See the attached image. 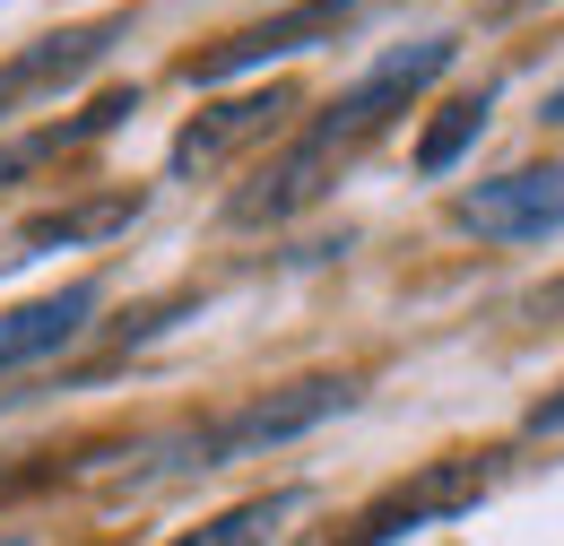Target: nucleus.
<instances>
[{
  "instance_id": "obj_10",
  "label": "nucleus",
  "mask_w": 564,
  "mask_h": 546,
  "mask_svg": "<svg viewBox=\"0 0 564 546\" xmlns=\"http://www.w3.org/2000/svg\"><path fill=\"white\" fill-rule=\"evenodd\" d=\"M313 494L304 485H270V494H252V503H235V512H217V521H200V529H183L174 546H270L304 512Z\"/></svg>"
},
{
  "instance_id": "obj_2",
  "label": "nucleus",
  "mask_w": 564,
  "mask_h": 546,
  "mask_svg": "<svg viewBox=\"0 0 564 546\" xmlns=\"http://www.w3.org/2000/svg\"><path fill=\"white\" fill-rule=\"evenodd\" d=\"M356 400L348 373H304V382H286V391H261V400H243V408H226L217 425H192L183 443H156L165 451V469H226V460H252V451H279L295 434H313L322 416H339Z\"/></svg>"
},
{
  "instance_id": "obj_9",
  "label": "nucleus",
  "mask_w": 564,
  "mask_h": 546,
  "mask_svg": "<svg viewBox=\"0 0 564 546\" xmlns=\"http://www.w3.org/2000/svg\"><path fill=\"white\" fill-rule=\"evenodd\" d=\"M140 192H113V200H87V208H53V217H26L18 226V252L9 261H44L53 243H96V234H122L131 217H140Z\"/></svg>"
},
{
  "instance_id": "obj_1",
  "label": "nucleus",
  "mask_w": 564,
  "mask_h": 546,
  "mask_svg": "<svg viewBox=\"0 0 564 546\" xmlns=\"http://www.w3.org/2000/svg\"><path fill=\"white\" fill-rule=\"evenodd\" d=\"M452 53H460L452 35L391 44V53H382V62H373L348 96H339V105H322V113L304 122V139L286 148V156L261 174V183H252V192H235V208H226V217H235V226H279V217H295V208H313L330 183H339V165H356V156H365V148H373V139L391 131V122L417 105L425 87L452 69Z\"/></svg>"
},
{
  "instance_id": "obj_8",
  "label": "nucleus",
  "mask_w": 564,
  "mask_h": 546,
  "mask_svg": "<svg viewBox=\"0 0 564 546\" xmlns=\"http://www.w3.org/2000/svg\"><path fill=\"white\" fill-rule=\"evenodd\" d=\"M279 113H295V96L286 87H270V96H235V105H217V113H200L192 131L174 139V174H192V165H226L243 139H261Z\"/></svg>"
},
{
  "instance_id": "obj_7",
  "label": "nucleus",
  "mask_w": 564,
  "mask_h": 546,
  "mask_svg": "<svg viewBox=\"0 0 564 546\" xmlns=\"http://www.w3.org/2000/svg\"><path fill=\"white\" fill-rule=\"evenodd\" d=\"M96 304H105L96 277H70V286H53V295H35V304H9V313H0V373L62 356V347L96 321Z\"/></svg>"
},
{
  "instance_id": "obj_5",
  "label": "nucleus",
  "mask_w": 564,
  "mask_h": 546,
  "mask_svg": "<svg viewBox=\"0 0 564 546\" xmlns=\"http://www.w3.org/2000/svg\"><path fill=\"white\" fill-rule=\"evenodd\" d=\"M452 217L487 243H547L564 234V174L556 165H521V174H495V183H469Z\"/></svg>"
},
{
  "instance_id": "obj_3",
  "label": "nucleus",
  "mask_w": 564,
  "mask_h": 546,
  "mask_svg": "<svg viewBox=\"0 0 564 546\" xmlns=\"http://www.w3.org/2000/svg\"><path fill=\"white\" fill-rule=\"evenodd\" d=\"M487 494H495V460H478V451H443V460H425L417 478H400L382 503H365L339 546H400V538H417V529H434V521L478 512Z\"/></svg>"
},
{
  "instance_id": "obj_13",
  "label": "nucleus",
  "mask_w": 564,
  "mask_h": 546,
  "mask_svg": "<svg viewBox=\"0 0 564 546\" xmlns=\"http://www.w3.org/2000/svg\"><path fill=\"white\" fill-rule=\"evenodd\" d=\"M530 425H539V434H564V391H556V400H539V416H530Z\"/></svg>"
},
{
  "instance_id": "obj_11",
  "label": "nucleus",
  "mask_w": 564,
  "mask_h": 546,
  "mask_svg": "<svg viewBox=\"0 0 564 546\" xmlns=\"http://www.w3.org/2000/svg\"><path fill=\"white\" fill-rule=\"evenodd\" d=\"M122 113H131V96H96L78 122H44V131L9 139V148H0V183H9V174H26V165H44V156H70V148H87V139H105Z\"/></svg>"
},
{
  "instance_id": "obj_15",
  "label": "nucleus",
  "mask_w": 564,
  "mask_h": 546,
  "mask_svg": "<svg viewBox=\"0 0 564 546\" xmlns=\"http://www.w3.org/2000/svg\"><path fill=\"white\" fill-rule=\"evenodd\" d=\"M0 546H26V538H0Z\"/></svg>"
},
{
  "instance_id": "obj_6",
  "label": "nucleus",
  "mask_w": 564,
  "mask_h": 546,
  "mask_svg": "<svg viewBox=\"0 0 564 546\" xmlns=\"http://www.w3.org/2000/svg\"><path fill=\"white\" fill-rule=\"evenodd\" d=\"M131 35V18H87V26H62V35H44V44H26L18 62H0V122L26 105V96H44V87H70L78 69H96L113 44Z\"/></svg>"
},
{
  "instance_id": "obj_12",
  "label": "nucleus",
  "mask_w": 564,
  "mask_h": 546,
  "mask_svg": "<svg viewBox=\"0 0 564 546\" xmlns=\"http://www.w3.org/2000/svg\"><path fill=\"white\" fill-rule=\"evenodd\" d=\"M495 113V87H478V96H460V105H443V122L417 139V174H452L469 148H478V131H487Z\"/></svg>"
},
{
  "instance_id": "obj_14",
  "label": "nucleus",
  "mask_w": 564,
  "mask_h": 546,
  "mask_svg": "<svg viewBox=\"0 0 564 546\" xmlns=\"http://www.w3.org/2000/svg\"><path fill=\"white\" fill-rule=\"evenodd\" d=\"M547 131H564V78L547 87Z\"/></svg>"
},
{
  "instance_id": "obj_4",
  "label": "nucleus",
  "mask_w": 564,
  "mask_h": 546,
  "mask_svg": "<svg viewBox=\"0 0 564 546\" xmlns=\"http://www.w3.org/2000/svg\"><path fill=\"white\" fill-rule=\"evenodd\" d=\"M373 0H295L279 18H261V26H235L226 44L209 53H192V87H217V78H243V69H270V62H295V53H313V44H339L356 18H365Z\"/></svg>"
}]
</instances>
